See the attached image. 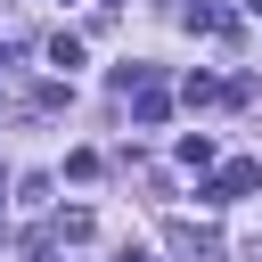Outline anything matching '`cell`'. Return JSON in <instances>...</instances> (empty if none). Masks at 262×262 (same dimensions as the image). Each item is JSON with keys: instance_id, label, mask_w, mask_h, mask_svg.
Here are the masks:
<instances>
[{"instance_id": "1", "label": "cell", "mask_w": 262, "mask_h": 262, "mask_svg": "<svg viewBox=\"0 0 262 262\" xmlns=\"http://www.w3.org/2000/svg\"><path fill=\"white\" fill-rule=\"evenodd\" d=\"M246 188H262V164H229V172H221L205 196H213V205H229V196H246Z\"/></svg>"}, {"instance_id": "2", "label": "cell", "mask_w": 262, "mask_h": 262, "mask_svg": "<svg viewBox=\"0 0 262 262\" xmlns=\"http://www.w3.org/2000/svg\"><path fill=\"white\" fill-rule=\"evenodd\" d=\"M221 98H237V90L213 82V74H188V106H221Z\"/></svg>"}, {"instance_id": "3", "label": "cell", "mask_w": 262, "mask_h": 262, "mask_svg": "<svg viewBox=\"0 0 262 262\" xmlns=\"http://www.w3.org/2000/svg\"><path fill=\"white\" fill-rule=\"evenodd\" d=\"M131 115H139V123H164V115H172V98H164L156 82H139V98H131Z\"/></svg>"}, {"instance_id": "4", "label": "cell", "mask_w": 262, "mask_h": 262, "mask_svg": "<svg viewBox=\"0 0 262 262\" xmlns=\"http://www.w3.org/2000/svg\"><path fill=\"white\" fill-rule=\"evenodd\" d=\"M188 25H196V33H229V8H213V0H196V8H188Z\"/></svg>"}, {"instance_id": "5", "label": "cell", "mask_w": 262, "mask_h": 262, "mask_svg": "<svg viewBox=\"0 0 262 262\" xmlns=\"http://www.w3.org/2000/svg\"><path fill=\"white\" fill-rule=\"evenodd\" d=\"M246 8H254V16H262V0H246Z\"/></svg>"}]
</instances>
